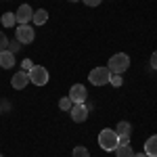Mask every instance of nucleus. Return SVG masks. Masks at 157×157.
<instances>
[{
    "mask_svg": "<svg viewBox=\"0 0 157 157\" xmlns=\"http://www.w3.org/2000/svg\"><path fill=\"white\" fill-rule=\"evenodd\" d=\"M98 145L103 147L105 151H115L120 147V136L115 134V130L105 128V130H101V134H98Z\"/></svg>",
    "mask_w": 157,
    "mask_h": 157,
    "instance_id": "f257e3e1",
    "label": "nucleus"
},
{
    "mask_svg": "<svg viewBox=\"0 0 157 157\" xmlns=\"http://www.w3.org/2000/svg\"><path fill=\"white\" fill-rule=\"evenodd\" d=\"M128 67H130V57L126 52H117L107 61V69L111 73H124Z\"/></svg>",
    "mask_w": 157,
    "mask_h": 157,
    "instance_id": "f03ea898",
    "label": "nucleus"
},
{
    "mask_svg": "<svg viewBox=\"0 0 157 157\" xmlns=\"http://www.w3.org/2000/svg\"><path fill=\"white\" fill-rule=\"evenodd\" d=\"M36 38V29L29 23H17V29H15V40L21 42V44H32Z\"/></svg>",
    "mask_w": 157,
    "mask_h": 157,
    "instance_id": "7ed1b4c3",
    "label": "nucleus"
},
{
    "mask_svg": "<svg viewBox=\"0 0 157 157\" xmlns=\"http://www.w3.org/2000/svg\"><path fill=\"white\" fill-rule=\"evenodd\" d=\"M109 78H111V71H109L107 67H94L92 71L88 73L90 84H94V86H105V84H109Z\"/></svg>",
    "mask_w": 157,
    "mask_h": 157,
    "instance_id": "20e7f679",
    "label": "nucleus"
},
{
    "mask_svg": "<svg viewBox=\"0 0 157 157\" xmlns=\"http://www.w3.org/2000/svg\"><path fill=\"white\" fill-rule=\"evenodd\" d=\"M27 73H29V82L34 86H44L48 82V69L42 67V65H34Z\"/></svg>",
    "mask_w": 157,
    "mask_h": 157,
    "instance_id": "39448f33",
    "label": "nucleus"
},
{
    "mask_svg": "<svg viewBox=\"0 0 157 157\" xmlns=\"http://www.w3.org/2000/svg\"><path fill=\"white\" fill-rule=\"evenodd\" d=\"M69 98L73 101V105H84L88 98V90L84 88V84H73L69 90Z\"/></svg>",
    "mask_w": 157,
    "mask_h": 157,
    "instance_id": "423d86ee",
    "label": "nucleus"
},
{
    "mask_svg": "<svg viewBox=\"0 0 157 157\" xmlns=\"http://www.w3.org/2000/svg\"><path fill=\"white\" fill-rule=\"evenodd\" d=\"M27 84H29V73L27 71H21V69H19V71L11 78V86L15 90H23Z\"/></svg>",
    "mask_w": 157,
    "mask_h": 157,
    "instance_id": "0eeeda50",
    "label": "nucleus"
},
{
    "mask_svg": "<svg viewBox=\"0 0 157 157\" xmlns=\"http://www.w3.org/2000/svg\"><path fill=\"white\" fill-rule=\"evenodd\" d=\"M32 17H34V11H32L29 4H21V6L15 11V19H17V23H29Z\"/></svg>",
    "mask_w": 157,
    "mask_h": 157,
    "instance_id": "6e6552de",
    "label": "nucleus"
},
{
    "mask_svg": "<svg viewBox=\"0 0 157 157\" xmlns=\"http://www.w3.org/2000/svg\"><path fill=\"white\" fill-rule=\"evenodd\" d=\"M69 115H71V120L75 124H82V121L88 120V107L86 105H73L71 111H69Z\"/></svg>",
    "mask_w": 157,
    "mask_h": 157,
    "instance_id": "1a4fd4ad",
    "label": "nucleus"
},
{
    "mask_svg": "<svg viewBox=\"0 0 157 157\" xmlns=\"http://www.w3.org/2000/svg\"><path fill=\"white\" fill-rule=\"evenodd\" d=\"M145 155L157 157V134H153L151 138H147V140H145Z\"/></svg>",
    "mask_w": 157,
    "mask_h": 157,
    "instance_id": "9d476101",
    "label": "nucleus"
},
{
    "mask_svg": "<svg viewBox=\"0 0 157 157\" xmlns=\"http://www.w3.org/2000/svg\"><path fill=\"white\" fill-rule=\"evenodd\" d=\"M13 65H15V55L9 52V50H2L0 52V67L2 69H11Z\"/></svg>",
    "mask_w": 157,
    "mask_h": 157,
    "instance_id": "9b49d317",
    "label": "nucleus"
},
{
    "mask_svg": "<svg viewBox=\"0 0 157 157\" xmlns=\"http://www.w3.org/2000/svg\"><path fill=\"white\" fill-rule=\"evenodd\" d=\"M32 21H34V25H44L46 21H48V11H46V9H38V11H34Z\"/></svg>",
    "mask_w": 157,
    "mask_h": 157,
    "instance_id": "f8f14e48",
    "label": "nucleus"
},
{
    "mask_svg": "<svg viewBox=\"0 0 157 157\" xmlns=\"http://www.w3.org/2000/svg\"><path fill=\"white\" fill-rule=\"evenodd\" d=\"M2 25L4 27H15L17 25V19H15V13L13 11H6L2 15Z\"/></svg>",
    "mask_w": 157,
    "mask_h": 157,
    "instance_id": "ddd939ff",
    "label": "nucleus"
},
{
    "mask_svg": "<svg viewBox=\"0 0 157 157\" xmlns=\"http://www.w3.org/2000/svg\"><path fill=\"white\" fill-rule=\"evenodd\" d=\"M115 134L117 136H130V121H117Z\"/></svg>",
    "mask_w": 157,
    "mask_h": 157,
    "instance_id": "4468645a",
    "label": "nucleus"
},
{
    "mask_svg": "<svg viewBox=\"0 0 157 157\" xmlns=\"http://www.w3.org/2000/svg\"><path fill=\"white\" fill-rule=\"evenodd\" d=\"M115 153H117V157H134V151L130 145H120L115 149Z\"/></svg>",
    "mask_w": 157,
    "mask_h": 157,
    "instance_id": "2eb2a0df",
    "label": "nucleus"
},
{
    "mask_svg": "<svg viewBox=\"0 0 157 157\" xmlns=\"http://www.w3.org/2000/svg\"><path fill=\"white\" fill-rule=\"evenodd\" d=\"M71 107H73V101L69 97H63L59 101V109H61V111H67V113H69V111H71Z\"/></svg>",
    "mask_w": 157,
    "mask_h": 157,
    "instance_id": "dca6fc26",
    "label": "nucleus"
},
{
    "mask_svg": "<svg viewBox=\"0 0 157 157\" xmlns=\"http://www.w3.org/2000/svg\"><path fill=\"white\" fill-rule=\"evenodd\" d=\"M109 84L115 86V88H120L124 84V78H121V73H111V78H109Z\"/></svg>",
    "mask_w": 157,
    "mask_h": 157,
    "instance_id": "f3484780",
    "label": "nucleus"
},
{
    "mask_svg": "<svg viewBox=\"0 0 157 157\" xmlns=\"http://www.w3.org/2000/svg\"><path fill=\"white\" fill-rule=\"evenodd\" d=\"M73 157H90V153H88L86 147H75L73 149Z\"/></svg>",
    "mask_w": 157,
    "mask_h": 157,
    "instance_id": "a211bd4d",
    "label": "nucleus"
},
{
    "mask_svg": "<svg viewBox=\"0 0 157 157\" xmlns=\"http://www.w3.org/2000/svg\"><path fill=\"white\" fill-rule=\"evenodd\" d=\"M9 48V38L4 36V32H0V52Z\"/></svg>",
    "mask_w": 157,
    "mask_h": 157,
    "instance_id": "6ab92c4d",
    "label": "nucleus"
},
{
    "mask_svg": "<svg viewBox=\"0 0 157 157\" xmlns=\"http://www.w3.org/2000/svg\"><path fill=\"white\" fill-rule=\"evenodd\" d=\"M21 48V42H17V40H13V42H9V52H13V55H15V52H17V50Z\"/></svg>",
    "mask_w": 157,
    "mask_h": 157,
    "instance_id": "aec40b11",
    "label": "nucleus"
},
{
    "mask_svg": "<svg viewBox=\"0 0 157 157\" xmlns=\"http://www.w3.org/2000/svg\"><path fill=\"white\" fill-rule=\"evenodd\" d=\"M34 67V63H32V59H23V63H21V71H29Z\"/></svg>",
    "mask_w": 157,
    "mask_h": 157,
    "instance_id": "412c9836",
    "label": "nucleus"
},
{
    "mask_svg": "<svg viewBox=\"0 0 157 157\" xmlns=\"http://www.w3.org/2000/svg\"><path fill=\"white\" fill-rule=\"evenodd\" d=\"M82 2H84L86 6H98V4H101L103 0H82Z\"/></svg>",
    "mask_w": 157,
    "mask_h": 157,
    "instance_id": "4be33fe9",
    "label": "nucleus"
},
{
    "mask_svg": "<svg viewBox=\"0 0 157 157\" xmlns=\"http://www.w3.org/2000/svg\"><path fill=\"white\" fill-rule=\"evenodd\" d=\"M151 67H153V69H157V50L151 55Z\"/></svg>",
    "mask_w": 157,
    "mask_h": 157,
    "instance_id": "5701e85b",
    "label": "nucleus"
},
{
    "mask_svg": "<svg viewBox=\"0 0 157 157\" xmlns=\"http://www.w3.org/2000/svg\"><path fill=\"white\" fill-rule=\"evenodd\" d=\"M120 145H130V136H120Z\"/></svg>",
    "mask_w": 157,
    "mask_h": 157,
    "instance_id": "b1692460",
    "label": "nucleus"
},
{
    "mask_svg": "<svg viewBox=\"0 0 157 157\" xmlns=\"http://www.w3.org/2000/svg\"><path fill=\"white\" fill-rule=\"evenodd\" d=\"M134 157H149V155H145V153H138V155H134Z\"/></svg>",
    "mask_w": 157,
    "mask_h": 157,
    "instance_id": "393cba45",
    "label": "nucleus"
},
{
    "mask_svg": "<svg viewBox=\"0 0 157 157\" xmlns=\"http://www.w3.org/2000/svg\"><path fill=\"white\" fill-rule=\"evenodd\" d=\"M69 2H80V0H69Z\"/></svg>",
    "mask_w": 157,
    "mask_h": 157,
    "instance_id": "a878e982",
    "label": "nucleus"
},
{
    "mask_svg": "<svg viewBox=\"0 0 157 157\" xmlns=\"http://www.w3.org/2000/svg\"><path fill=\"white\" fill-rule=\"evenodd\" d=\"M0 157H4V155H2V153H0Z\"/></svg>",
    "mask_w": 157,
    "mask_h": 157,
    "instance_id": "bb28decb",
    "label": "nucleus"
},
{
    "mask_svg": "<svg viewBox=\"0 0 157 157\" xmlns=\"http://www.w3.org/2000/svg\"><path fill=\"white\" fill-rule=\"evenodd\" d=\"M0 113H2V109H0Z\"/></svg>",
    "mask_w": 157,
    "mask_h": 157,
    "instance_id": "cd10ccee",
    "label": "nucleus"
}]
</instances>
